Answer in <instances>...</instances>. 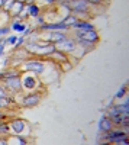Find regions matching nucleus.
Returning a JSON list of instances; mask_svg holds the SVG:
<instances>
[{"instance_id": "20e7f679", "label": "nucleus", "mask_w": 129, "mask_h": 145, "mask_svg": "<svg viewBox=\"0 0 129 145\" xmlns=\"http://www.w3.org/2000/svg\"><path fill=\"white\" fill-rule=\"evenodd\" d=\"M25 71H33V72H42L44 71V64L38 61H28L23 65Z\"/></svg>"}, {"instance_id": "4be33fe9", "label": "nucleus", "mask_w": 129, "mask_h": 145, "mask_svg": "<svg viewBox=\"0 0 129 145\" xmlns=\"http://www.w3.org/2000/svg\"><path fill=\"white\" fill-rule=\"evenodd\" d=\"M87 2H89V3H100L102 0H87Z\"/></svg>"}, {"instance_id": "5701e85b", "label": "nucleus", "mask_w": 129, "mask_h": 145, "mask_svg": "<svg viewBox=\"0 0 129 145\" xmlns=\"http://www.w3.org/2000/svg\"><path fill=\"white\" fill-rule=\"evenodd\" d=\"M0 97H5V90L0 89Z\"/></svg>"}, {"instance_id": "6ab92c4d", "label": "nucleus", "mask_w": 129, "mask_h": 145, "mask_svg": "<svg viewBox=\"0 0 129 145\" xmlns=\"http://www.w3.org/2000/svg\"><path fill=\"white\" fill-rule=\"evenodd\" d=\"M6 44V39L5 38H0V55L3 54V45Z\"/></svg>"}, {"instance_id": "f8f14e48", "label": "nucleus", "mask_w": 129, "mask_h": 145, "mask_svg": "<svg viewBox=\"0 0 129 145\" xmlns=\"http://www.w3.org/2000/svg\"><path fill=\"white\" fill-rule=\"evenodd\" d=\"M77 20H78V18H77L76 15H73V16H67V18L63 20V23H64L65 26H73Z\"/></svg>"}, {"instance_id": "423d86ee", "label": "nucleus", "mask_w": 129, "mask_h": 145, "mask_svg": "<svg viewBox=\"0 0 129 145\" xmlns=\"http://www.w3.org/2000/svg\"><path fill=\"white\" fill-rule=\"evenodd\" d=\"M41 100L39 94H29L23 99V106H36Z\"/></svg>"}, {"instance_id": "4468645a", "label": "nucleus", "mask_w": 129, "mask_h": 145, "mask_svg": "<svg viewBox=\"0 0 129 145\" xmlns=\"http://www.w3.org/2000/svg\"><path fill=\"white\" fill-rule=\"evenodd\" d=\"M29 15L33 16V18H36V16L39 15V7L35 6V5H31V6H29Z\"/></svg>"}, {"instance_id": "f257e3e1", "label": "nucleus", "mask_w": 129, "mask_h": 145, "mask_svg": "<svg viewBox=\"0 0 129 145\" xmlns=\"http://www.w3.org/2000/svg\"><path fill=\"white\" fill-rule=\"evenodd\" d=\"M77 39H83V41H89L91 44H96L99 41V33L96 31H78Z\"/></svg>"}, {"instance_id": "b1692460", "label": "nucleus", "mask_w": 129, "mask_h": 145, "mask_svg": "<svg viewBox=\"0 0 129 145\" xmlns=\"http://www.w3.org/2000/svg\"><path fill=\"white\" fill-rule=\"evenodd\" d=\"M46 2H50V3H51V2H55V0H46Z\"/></svg>"}, {"instance_id": "7ed1b4c3", "label": "nucleus", "mask_w": 129, "mask_h": 145, "mask_svg": "<svg viewBox=\"0 0 129 145\" xmlns=\"http://www.w3.org/2000/svg\"><path fill=\"white\" fill-rule=\"evenodd\" d=\"M6 87L12 91H18L20 89V81L18 78V76H12V77H7L6 78Z\"/></svg>"}, {"instance_id": "412c9836", "label": "nucleus", "mask_w": 129, "mask_h": 145, "mask_svg": "<svg viewBox=\"0 0 129 145\" xmlns=\"http://www.w3.org/2000/svg\"><path fill=\"white\" fill-rule=\"evenodd\" d=\"M16 41H18V39H16V36H10V38H9L6 42H7V44H15Z\"/></svg>"}, {"instance_id": "39448f33", "label": "nucleus", "mask_w": 129, "mask_h": 145, "mask_svg": "<svg viewBox=\"0 0 129 145\" xmlns=\"http://www.w3.org/2000/svg\"><path fill=\"white\" fill-rule=\"evenodd\" d=\"M112 128H113V123H112L110 118H108V116H102L100 120H99V129H100L102 132H109Z\"/></svg>"}, {"instance_id": "0eeeda50", "label": "nucleus", "mask_w": 129, "mask_h": 145, "mask_svg": "<svg viewBox=\"0 0 129 145\" xmlns=\"http://www.w3.org/2000/svg\"><path fill=\"white\" fill-rule=\"evenodd\" d=\"M73 28L78 29V31H94V26L91 25V23H89L87 20H77Z\"/></svg>"}, {"instance_id": "f3484780", "label": "nucleus", "mask_w": 129, "mask_h": 145, "mask_svg": "<svg viewBox=\"0 0 129 145\" xmlns=\"http://www.w3.org/2000/svg\"><path fill=\"white\" fill-rule=\"evenodd\" d=\"M125 93H126V87H122V89H119V91H118V93H116L115 97H116V99H122L123 96H125Z\"/></svg>"}, {"instance_id": "1a4fd4ad", "label": "nucleus", "mask_w": 129, "mask_h": 145, "mask_svg": "<svg viewBox=\"0 0 129 145\" xmlns=\"http://www.w3.org/2000/svg\"><path fill=\"white\" fill-rule=\"evenodd\" d=\"M23 6H25V3H22V2H13V5H12V7L9 9L10 12H12V16H16V15H19L20 12L23 10Z\"/></svg>"}, {"instance_id": "f03ea898", "label": "nucleus", "mask_w": 129, "mask_h": 145, "mask_svg": "<svg viewBox=\"0 0 129 145\" xmlns=\"http://www.w3.org/2000/svg\"><path fill=\"white\" fill-rule=\"evenodd\" d=\"M76 44H74V41H70V39H63V41H60V42H57L55 44V50L57 51H61V52H73L74 50H76Z\"/></svg>"}, {"instance_id": "9b49d317", "label": "nucleus", "mask_w": 129, "mask_h": 145, "mask_svg": "<svg viewBox=\"0 0 129 145\" xmlns=\"http://www.w3.org/2000/svg\"><path fill=\"white\" fill-rule=\"evenodd\" d=\"M48 39H50V41H54V42H60V41L65 39V35L61 33V32H58V33H50Z\"/></svg>"}, {"instance_id": "6e6552de", "label": "nucleus", "mask_w": 129, "mask_h": 145, "mask_svg": "<svg viewBox=\"0 0 129 145\" xmlns=\"http://www.w3.org/2000/svg\"><path fill=\"white\" fill-rule=\"evenodd\" d=\"M45 31H67L68 26H65L64 23H51V25H42L41 26Z\"/></svg>"}, {"instance_id": "ddd939ff", "label": "nucleus", "mask_w": 129, "mask_h": 145, "mask_svg": "<svg viewBox=\"0 0 129 145\" xmlns=\"http://www.w3.org/2000/svg\"><path fill=\"white\" fill-rule=\"evenodd\" d=\"M35 84H36V83H35V78L33 77H26L25 81H23V86H25L26 89H33Z\"/></svg>"}, {"instance_id": "393cba45", "label": "nucleus", "mask_w": 129, "mask_h": 145, "mask_svg": "<svg viewBox=\"0 0 129 145\" xmlns=\"http://www.w3.org/2000/svg\"><path fill=\"white\" fill-rule=\"evenodd\" d=\"M2 118H3V115H2V113H0V119H2Z\"/></svg>"}, {"instance_id": "2eb2a0df", "label": "nucleus", "mask_w": 129, "mask_h": 145, "mask_svg": "<svg viewBox=\"0 0 129 145\" xmlns=\"http://www.w3.org/2000/svg\"><path fill=\"white\" fill-rule=\"evenodd\" d=\"M78 44L80 45H83V48H89V50H93V46H94V44H91V42H89V41H83V39H78Z\"/></svg>"}, {"instance_id": "9d476101", "label": "nucleus", "mask_w": 129, "mask_h": 145, "mask_svg": "<svg viewBox=\"0 0 129 145\" xmlns=\"http://www.w3.org/2000/svg\"><path fill=\"white\" fill-rule=\"evenodd\" d=\"M12 129H13L16 134H20V132L25 129V122H23V120H13V123H12Z\"/></svg>"}, {"instance_id": "a211bd4d", "label": "nucleus", "mask_w": 129, "mask_h": 145, "mask_svg": "<svg viewBox=\"0 0 129 145\" xmlns=\"http://www.w3.org/2000/svg\"><path fill=\"white\" fill-rule=\"evenodd\" d=\"M9 105V100L6 97H0V107H6Z\"/></svg>"}, {"instance_id": "dca6fc26", "label": "nucleus", "mask_w": 129, "mask_h": 145, "mask_svg": "<svg viewBox=\"0 0 129 145\" xmlns=\"http://www.w3.org/2000/svg\"><path fill=\"white\" fill-rule=\"evenodd\" d=\"M12 28H13L15 31H18V32H23V31H25L26 29V26L25 25H23V23H13V25H12Z\"/></svg>"}, {"instance_id": "aec40b11", "label": "nucleus", "mask_w": 129, "mask_h": 145, "mask_svg": "<svg viewBox=\"0 0 129 145\" xmlns=\"http://www.w3.org/2000/svg\"><path fill=\"white\" fill-rule=\"evenodd\" d=\"M7 32H9V28H2V29H0V38H3Z\"/></svg>"}]
</instances>
